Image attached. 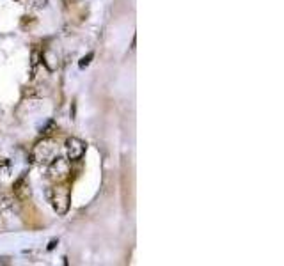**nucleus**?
I'll use <instances>...</instances> for the list:
<instances>
[{
  "label": "nucleus",
  "instance_id": "f257e3e1",
  "mask_svg": "<svg viewBox=\"0 0 284 266\" xmlns=\"http://www.w3.org/2000/svg\"><path fill=\"white\" fill-rule=\"evenodd\" d=\"M47 197L48 202L52 204L53 211L60 217L68 213L70 210V202H71V194H70V187L64 183H55V187L48 188L47 190Z\"/></svg>",
  "mask_w": 284,
  "mask_h": 266
},
{
  "label": "nucleus",
  "instance_id": "f03ea898",
  "mask_svg": "<svg viewBox=\"0 0 284 266\" xmlns=\"http://www.w3.org/2000/svg\"><path fill=\"white\" fill-rule=\"evenodd\" d=\"M57 153H59V144L53 138H43L34 146L30 160L37 165H48L57 156Z\"/></svg>",
  "mask_w": 284,
  "mask_h": 266
},
{
  "label": "nucleus",
  "instance_id": "7ed1b4c3",
  "mask_svg": "<svg viewBox=\"0 0 284 266\" xmlns=\"http://www.w3.org/2000/svg\"><path fill=\"white\" fill-rule=\"evenodd\" d=\"M70 174H71V163L68 158L55 156L48 163L47 177L50 181H53V183H64L70 177Z\"/></svg>",
  "mask_w": 284,
  "mask_h": 266
},
{
  "label": "nucleus",
  "instance_id": "20e7f679",
  "mask_svg": "<svg viewBox=\"0 0 284 266\" xmlns=\"http://www.w3.org/2000/svg\"><path fill=\"white\" fill-rule=\"evenodd\" d=\"M66 153H68V160L71 161L80 160L84 156V153H86V144L78 137H70L66 140Z\"/></svg>",
  "mask_w": 284,
  "mask_h": 266
},
{
  "label": "nucleus",
  "instance_id": "39448f33",
  "mask_svg": "<svg viewBox=\"0 0 284 266\" xmlns=\"http://www.w3.org/2000/svg\"><path fill=\"white\" fill-rule=\"evenodd\" d=\"M13 192H14V197L18 200H27L30 197V185H29V181H27L25 174L18 177V181L13 187Z\"/></svg>",
  "mask_w": 284,
  "mask_h": 266
},
{
  "label": "nucleus",
  "instance_id": "423d86ee",
  "mask_svg": "<svg viewBox=\"0 0 284 266\" xmlns=\"http://www.w3.org/2000/svg\"><path fill=\"white\" fill-rule=\"evenodd\" d=\"M14 210V197L13 195H2L0 197V213H9Z\"/></svg>",
  "mask_w": 284,
  "mask_h": 266
},
{
  "label": "nucleus",
  "instance_id": "0eeeda50",
  "mask_svg": "<svg viewBox=\"0 0 284 266\" xmlns=\"http://www.w3.org/2000/svg\"><path fill=\"white\" fill-rule=\"evenodd\" d=\"M11 172V163L7 158H0V176L6 177Z\"/></svg>",
  "mask_w": 284,
  "mask_h": 266
},
{
  "label": "nucleus",
  "instance_id": "6e6552de",
  "mask_svg": "<svg viewBox=\"0 0 284 266\" xmlns=\"http://www.w3.org/2000/svg\"><path fill=\"white\" fill-rule=\"evenodd\" d=\"M39 60H41L39 50H37V48H34V52H32V71H36L37 64H39Z\"/></svg>",
  "mask_w": 284,
  "mask_h": 266
},
{
  "label": "nucleus",
  "instance_id": "1a4fd4ad",
  "mask_svg": "<svg viewBox=\"0 0 284 266\" xmlns=\"http://www.w3.org/2000/svg\"><path fill=\"white\" fill-rule=\"evenodd\" d=\"M93 57H94V53H93V52H91V53H87V55L84 57L82 60H80V68H86L87 64L91 63V59H93Z\"/></svg>",
  "mask_w": 284,
  "mask_h": 266
},
{
  "label": "nucleus",
  "instance_id": "9d476101",
  "mask_svg": "<svg viewBox=\"0 0 284 266\" xmlns=\"http://www.w3.org/2000/svg\"><path fill=\"white\" fill-rule=\"evenodd\" d=\"M66 4H75V2H78V0H64Z\"/></svg>",
  "mask_w": 284,
  "mask_h": 266
},
{
  "label": "nucleus",
  "instance_id": "9b49d317",
  "mask_svg": "<svg viewBox=\"0 0 284 266\" xmlns=\"http://www.w3.org/2000/svg\"><path fill=\"white\" fill-rule=\"evenodd\" d=\"M18 2H22V0H18Z\"/></svg>",
  "mask_w": 284,
  "mask_h": 266
}]
</instances>
